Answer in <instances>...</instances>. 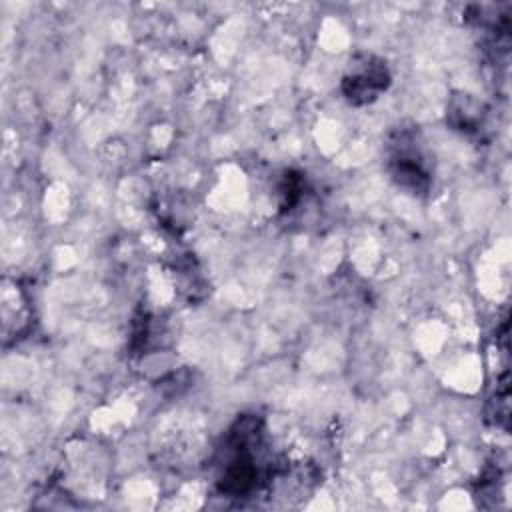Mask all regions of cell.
<instances>
[{"instance_id": "cell-1", "label": "cell", "mask_w": 512, "mask_h": 512, "mask_svg": "<svg viewBox=\"0 0 512 512\" xmlns=\"http://www.w3.org/2000/svg\"><path fill=\"white\" fill-rule=\"evenodd\" d=\"M260 420L256 416H242L230 428L226 438V462L218 478V490L228 496H244L256 488L260 466L256 450L260 446Z\"/></svg>"}, {"instance_id": "cell-2", "label": "cell", "mask_w": 512, "mask_h": 512, "mask_svg": "<svg viewBox=\"0 0 512 512\" xmlns=\"http://www.w3.org/2000/svg\"><path fill=\"white\" fill-rule=\"evenodd\" d=\"M388 86L390 70L386 62L374 54L354 56L342 78V94L354 106L374 102Z\"/></svg>"}, {"instance_id": "cell-3", "label": "cell", "mask_w": 512, "mask_h": 512, "mask_svg": "<svg viewBox=\"0 0 512 512\" xmlns=\"http://www.w3.org/2000/svg\"><path fill=\"white\" fill-rule=\"evenodd\" d=\"M388 168L392 180L414 194L426 192L430 186V172L426 160L418 150L414 138L406 132H402L398 142L392 144Z\"/></svg>"}, {"instance_id": "cell-4", "label": "cell", "mask_w": 512, "mask_h": 512, "mask_svg": "<svg viewBox=\"0 0 512 512\" xmlns=\"http://www.w3.org/2000/svg\"><path fill=\"white\" fill-rule=\"evenodd\" d=\"M472 98L468 94L460 96L456 102L450 104L448 108V120L456 130H476L482 124V112H480V104L476 102L474 110H470Z\"/></svg>"}]
</instances>
